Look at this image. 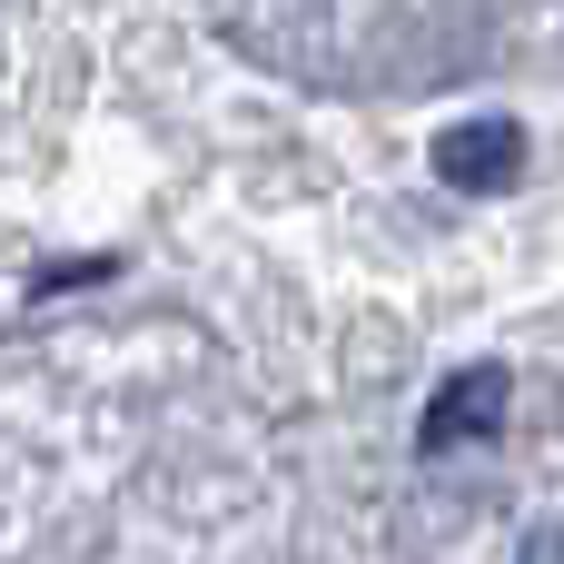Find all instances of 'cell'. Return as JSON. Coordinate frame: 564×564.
<instances>
[{
  "label": "cell",
  "instance_id": "1",
  "mask_svg": "<svg viewBox=\"0 0 564 564\" xmlns=\"http://www.w3.org/2000/svg\"><path fill=\"white\" fill-rule=\"evenodd\" d=\"M496 426H506V367H466V377H446L436 406L416 416V446H426V456H456V446H476V436H496Z\"/></svg>",
  "mask_w": 564,
  "mask_h": 564
},
{
  "label": "cell",
  "instance_id": "2",
  "mask_svg": "<svg viewBox=\"0 0 564 564\" xmlns=\"http://www.w3.org/2000/svg\"><path fill=\"white\" fill-rule=\"evenodd\" d=\"M436 178H446V188H476V198H486V188H516V178H525V129H516V119H466V129H446V139H436Z\"/></svg>",
  "mask_w": 564,
  "mask_h": 564
},
{
  "label": "cell",
  "instance_id": "3",
  "mask_svg": "<svg viewBox=\"0 0 564 564\" xmlns=\"http://www.w3.org/2000/svg\"><path fill=\"white\" fill-rule=\"evenodd\" d=\"M516 564H564V525H535V535H525V555Z\"/></svg>",
  "mask_w": 564,
  "mask_h": 564
}]
</instances>
